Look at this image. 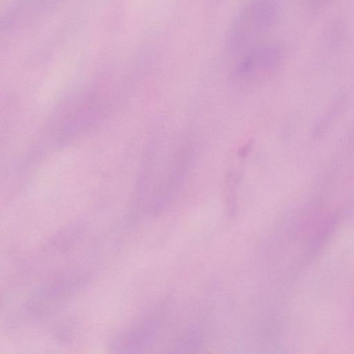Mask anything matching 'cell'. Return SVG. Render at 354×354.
<instances>
[{"label": "cell", "mask_w": 354, "mask_h": 354, "mask_svg": "<svg viewBox=\"0 0 354 354\" xmlns=\"http://www.w3.org/2000/svg\"><path fill=\"white\" fill-rule=\"evenodd\" d=\"M279 0H245L234 13L227 32V47L231 54L242 55L275 24Z\"/></svg>", "instance_id": "1"}, {"label": "cell", "mask_w": 354, "mask_h": 354, "mask_svg": "<svg viewBox=\"0 0 354 354\" xmlns=\"http://www.w3.org/2000/svg\"><path fill=\"white\" fill-rule=\"evenodd\" d=\"M283 50L277 44L254 46L242 55L235 64L233 75L241 81H256L271 73L282 59Z\"/></svg>", "instance_id": "2"}]
</instances>
